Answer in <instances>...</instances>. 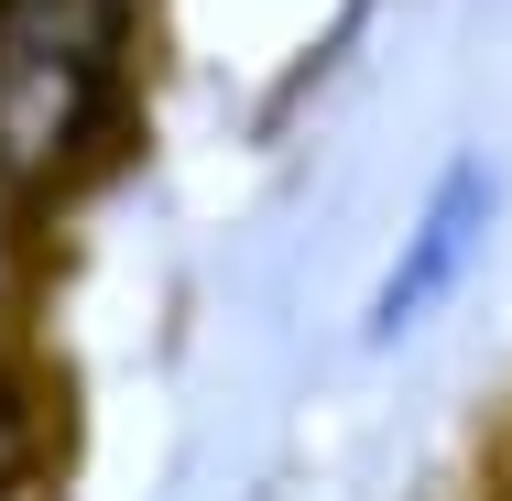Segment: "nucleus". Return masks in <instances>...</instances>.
Instances as JSON below:
<instances>
[{
    "instance_id": "f03ea898",
    "label": "nucleus",
    "mask_w": 512,
    "mask_h": 501,
    "mask_svg": "<svg viewBox=\"0 0 512 501\" xmlns=\"http://www.w3.org/2000/svg\"><path fill=\"white\" fill-rule=\"evenodd\" d=\"M502 197L512 186H502L491 153H458V164L425 186V207L404 218L382 284H371V305H360V349H404L414 327H436L447 305L469 295V273H480L491 240H502Z\"/></svg>"
},
{
    "instance_id": "f257e3e1",
    "label": "nucleus",
    "mask_w": 512,
    "mask_h": 501,
    "mask_svg": "<svg viewBox=\"0 0 512 501\" xmlns=\"http://www.w3.org/2000/svg\"><path fill=\"white\" fill-rule=\"evenodd\" d=\"M142 0H0V207H66L120 164Z\"/></svg>"
}]
</instances>
